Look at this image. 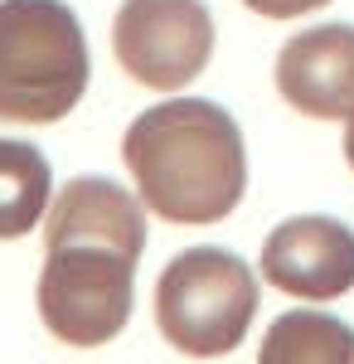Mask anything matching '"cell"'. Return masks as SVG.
Here are the masks:
<instances>
[{
  "mask_svg": "<svg viewBox=\"0 0 354 364\" xmlns=\"http://www.w3.org/2000/svg\"><path fill=\"white\" fill-rule=\"evenodd\" d=\"M141 248L146 214L136 199L102 175L68 180L44 219L39 321L49 336L78 350H97L122 336Z\"/></svg>",
  "mask_w": 354,
  "mask_h": 364,
  "instance_id": "cell-1",
  "label": "cell"
},
{
  "mask_svg": "<svg viewBox=\"0 0 354 364\" xmlns=\"http://www.w3.org/2000/svg\"><path fill=\"white\" fill-rule=\"evenodd\" d=\"M345 161H350V170H354V112L345 117Z\"/></svg>",
  "mask_w": 354,
  "mask_h": 364,
  "instance_id": "cell-11",
  "label": "cell"
},
{
  "mask_svg": "<svg viewBox=\"0 0 354 364\" xmlns=\"http://www.w3.org/2000/svg\"><path fill=\"white\" fill-rule=\"evenodd\" d=\"M87 92V39L63 0H0V122L49 127Z\"/></svg>",
  "mask_w": 354,
  "mask_h": 364,
  "instance_id": "cell-3",
  "label": "cell"
},
{
  "mask_svg": "<svg viewBox=\"0 0 354 364\" xmlns=\"http://www.w3.org/2000/svg\"><path fill=\"white\" fill-rule=\"evenodd\" d=\"M354 364V331L326 311H286L262 340V364Z\"/></svg>",
  "mask_w": 354,
  "mask_h": 364,
  "instance_id": "cell-9",
  "label": "cell"
},
{
  "mask_svg": "<svg viewBox=\"0 0 354 364\" xmlns=\"http://www.w3.org/2000/svg\"><path fill=\"white\" fill-rule=\"evenodd\" d=\"M122 161L165 224H218L247 190L243 132L218 102L175 97L127 127Z\"/></svg>",
  "mask_w": 354,
  "mask_h": 364,
  "instance_id": "cell-2",
  "label": "cell"
},
{
  "mask_svg": "<svg viewBox=\"0 0 354 364\" xmlns=\"http://www.w3.org/2000/svg\"><path fill=\"white\" fill-rule=\"evenodd\" d=\"M54 175L29 141H0V238H25L49 209Z\"/></svg>",
  "mask_w": 354,
  "mask_h": 364,
  "instance_id": "cell-8",
  "label": "cell"
},
{
  "mask_svg": "<svg viewBox=\"0 0 354 364\" xmlns=\"http://www.w3.org/2000/svg\"><path fill=\"white\" fill-rule=\"evenodd\" d=\"M247 10H257V15H267V20H296L306 10H321L330 0H243Z\"/></svg>",
  "mask_w": 354,
  "mask_h": 364,
  "instance_id": "cell-10",
  "label": "cell"
},
{
  "mask_svg": "<svg viewBox=\"0 0 354 364\" xmlns=\"http://www.w3.org/2000/svg\"><path fill=\"white\" fill-rule=\"evenodd\" d=\"M262 277L301 301H340L354 287V228L326 214H301L267 233Z\"/></svg>",
  "mask_w": 354,
  "mask_h": 364,
  "instance_id": "cell-6",
  "label": "cell"
},
{
  "mask_svg": "<svg viewBox=\"0 0 354 364\" xmlns=\"http://www.w3.org/2000/svg\"><path fill=\"white\" fill-rule=\"evenodd\" d=\"M277 92L306 117L354 112V25H321L291 34L277 54Z\"/></svg>",
  "mask_w": 354,
  "mask_h": 364,
  "instance_id": "cell-7",
  "label": "cell"
},
{
  "mask_svg": "<svg viewBox=\"0 0 354 364\" xmlns=\"http://www.w3.org/2000/svg\"><path fill=\"white\" fill-rule=\"evenodd\" d=\"M257 311V277L243 257L223 248H190L170 257L156 282V326L194 360H218L238 350Z\"/></svg>",
  "mask_w": 354,
  "mask_h": 364,
  "instance_id": "cell-4",
  "label": "cell"
},
{
  "mask_svg": "<svg viewBox=\"0 0 354 364\" xmlns=\"http://www.w3.org/2000/svg\"><path fill=\"white\" fill-rule=\"evenodd\" d=\"M112 54L141 87L175 92L214 58V15L204 0H122Z\"/></svg>",
  "mask_w": 354,
  "mask_h": 364,
  "instance_id": "cell-5",
  "label": "cell"
}]
</instances>
